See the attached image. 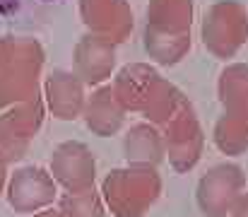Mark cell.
Returning a JSON list of instances; mask_svg holds the SVG:
<instances>
[{
    "label": "cell",
    "instance_id": "1",
    "mask_svg": "<svg viewBox=\"0 0 248 217\" xmlns=\"http://www.w3.org/2000/svg\"><path fill=\"white\" fill-rule=\"evenodd\" d=\"M159 196V179L150 167L118 169L104 181V198L118 217H140Z\"/></svg>",
    "mask_w": 248,
    "mask_h": 217
},
{
    "label": "cell",
    "instance_id": "2",
    "mask_svg": "<svg viewBox=\"0 0 248 217\" xmlns=\"http://www.w3.org/2000/svg\"><path fill=\"white\" fill-rule=\"evenodd\" d=\"M41 118H44V109L36 101V97L22 101L17 109L0 116V159L5 164L24 157L29 140L36 135L41 126Z\"/></svg>",
    "mask_w": 248,
    "mask_h": 217
},
{
    "label": "cell",
    "instance_id": "3",
    "mask_svg": "<svg viewBox=\"0 0 248 217\" xmlns=\"http://www.w3.org/2000/svg\"><path fill=\"white\" fill-rule=\"evenodd\" d=\"M241 169L234 164L212 167L198 184V205L202 215L224 217L241 196Z\"/></svg>",
    "mask_w": 248,
    "mask_h": 217
},
{
    "label": "cell",
    "instance_id": "4",
    "mask_svg": "<svg viewBox=\"0 0 248 217\" xmlns=\"http://www.w3.org/2000/svg\"><path fill=\"white\" fill-rule=\"evenodd\" d=\"M94 154L82 143H63L53 150L51 157V176L61 186L68 188V193L89 191L94 186Z\"/></svg>",
    "mask_w": 248,
    "mask_h": 217
},
{
    "label": "cell",
    "instance_id": "5",
    "mask_svg": "<svg viewBox=\"0 0 248 217\" xmlns=\"http://www.w3.org/2000/svg\"><path fill=\"white\" fill-rule=\"evenodd\" d=\"M7 200L17 213H39L56 200V181L41 167H24L10 179Z\"/></svg>",
    "mask_w": 248,
    "mask_h": 217
},
{
    "label": "cell",
    "instance_id": "6",
    "mask_svg": "<svg viewBox=\"0 0 248 217\" xmlns=\"http://www.w3.org/2000/svg\"><path fill=\"white\" fill-rule=\"evenodd\" d=\"M46 89H48V106L56 118H61V121L78 118V114L82 109V87L73 75H68V72L51 75Z\"/></svg>",
    "mask_w": 248,
    "mask_h": 217
},
{
    "label": "cell",
    "instance_id": "7",
    "mask_svg": "<svg viewBox=\"0 0 248 217\" xmlns=\"http://www.w3.org/2000/svg\"><path fill=\"white\" fill-rule=\"evenodd\" d=\"M123 150H125V159L133 162L135 167H150V164L155 167L157 162H162L164 140L152 126H135L125 135Z\"/></svg>",
    "mask_w": 248,
    "mask_h": 217
},
{
    "label": "cell",
    "instance_id": "8",
    "mask_svg": "<svg viewBox=\"0 0 248 217\" xmlns=\"http://www.w3.org/2000/svg\"><path fill=\"white\" fill-rule=\"evenodd\" d=\"M84 118L87 126L99 133V135H111L118 131L121 121H123V109L118 106V101L113 99V94L108 89L94 94L84 109Z\"/></svg>",
    "mask_w": 248,
    "mask_h": 217
},
{
    "label": "cell",
    "instance_id": "9",
    "mask_svg": "<svg viewBox=\"0 0 248 217\" xmlns=\"http://www.w3.org/2000/svg\"><path fill=\"white\" fill-rule=\"evenodd\" d=\"M61 217H104V208L99 196L94 193V188L89 191H78V193H68L61 200Z\"/></svg>",
    "mask_w": 248,
    "mask_h": 217
},
{
    "label": "cell",
    "instance_id": "10",
    "mask_svg": "<svg viewBox=\"0 0 248 217\" xmlns=\"http://www.w3.org/2000/svg\"><path fill=\"white\" fill-rule=\"evenodd\" d=\"M232 217H248V193L246 196H239V200L232 208Z\"/></svg>",
    "mask_w": 248,
    "mask_h": 217
},
{
    "label": "cell",
    "instance_id": "11",
    "mask_svg": "<svg viewBox=\"0 0 248 217\" xmlns=\"http://www.w3.org/2000/svg\"><path fill=\"white\" fill-rule=\"evenodd\" d=\"M34 217H61V215H58V210H44V213H36Z\"/></svg>",
    "mask_w": 248,
    "mask_h": 217
},
{
    "label": "cell",
    "instance_id": "12",
    "mask_svg": "<svg viewBox=\"0 0 248 217\" xmlns=\"http://www.w3.org/2000/svg\"><path fill=\"white\" fill-rule=\"evenodd\" d=\"M2 186H5V162L0 159V191H2Z\"/></svg>",
    "mask_w": 248,
    "mask_h": 217
}]
</instances>
